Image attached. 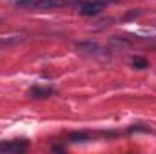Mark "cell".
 <instances>
[{"label":"cell","instance_id":"cell-1","mask_svg":"<svg viewBox=\"0 0 156 154\" xmlns=\"http://www.w3.org/2000/svg\"><path fill=\"white\" fill-rule=\"evenodd\" d=\"M76 7H78V11H80L82 15H87V16L98 15L100 9H102V5L96 4V2H80V4H76Z\"/></svg>","mask_w":156,"mask_h":154},{"label":"cell","instance_id":"cell-2","mask_svg":"<svg viewBox=\"0 0 156 154\" xmlns=\"http://www.w3.org/2000/svg\"><path fill=\"white\" fill-rule=\"evenodd\" d=\"M26 147V145H24ZM20 143H2L0 145V151H20V149H24Z\"/></svg>","mask_w":156,"mask_h":154},{"label":"cell","instance_id":"cell-3","mask_svg":"<svg viewBox=\"0 0 156 154\" xmlns=\"http://www.w3.org/2000/svg\"><path fill=\"white\" fill-rule=\"evenodd\" d=\"M133 64H134V67H138V69H145L149 64H147V60H144V58H134L133 60Z\"/></svg>","mask_w":156,"mask_h":154},{"label":"cell","instance_id":"cell-4","mask_svg":"<svg viewBox=\"0 0 156 154\" xmlns=\"http://www.w3.org/2000/svg\"><path fill=\"white\" fill-rule=\"evenodd\" d=\"M100 2H107L109 4V2H116V0H100Z\"/></svg>","mask_w":156,"mask_h":154}]
</instances>
